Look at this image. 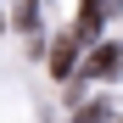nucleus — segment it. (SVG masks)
<instances>
[{"label": "nucleus", "instance_id": "5", "mask_svg": "<svg viewBox=\"0 0 123 123\" xmlns=\"http://www.w3.org/2000/svg\"><path fill=\"white\" fill-rule=\"evenodd\" d=\"M11 23H17V28H34V23H39V11H34V0H23V6H17V17H11Z\"/></svg>", "mask_w": 123, "mask_h": 123}, {"label": "nucleus", "instance_id": "4", "mask_svg": "<svg viewBox=\"0 0 123 123\" xmlns=\"http://www.w3.org/2000/svg\"><path fill=\"white\" fill-rule=\"evenodd\" d=\"M73 123H117V112H112V101H84L73 112Z\"/></svg>", "mask_w": 123, "mask_h": 123}, {"label": "nucleus", "instance_id": "2", "mask_svg": "<svg viewBox=\"0 0 123 123\" xmlns=\"http://www.w3.org/2000/svg\"><path fill=\"white\" fill-rule=\"evenodd\" d=\"M90 78H123V45H95L90 62H84Z\"/></svg>", "mask_w": 123, "mask_h": 123}, {"label": "nucleus", "instance_id": "1", "mask_svg": "<svg viewBox=\"0 0 123 123\" xmlns=\"http://www.w3.org/2000/svg\"><path fill=\"white\" fill-rule=\"evenodd\" d=\"M123 11V0H78V39H95V28L101 23H112V17Z\"/></svg>", "mask_w": 123, "mask_h": 123}, {"label": "nucleus", "instance_id": "3", "mask_svg": "<svg viewBox=\"0 0 123 123\" xmlns=\"http://www.w3.org/2000/svg\"><path fill=\"white\" fill-rule=\"evenodd\" d=\"M73 56H78V34H56L50 39V62H45L50 78H67L73 73Z\"/></svg>", "mask_w": 123, "mask_h": 123}]
</instances>
